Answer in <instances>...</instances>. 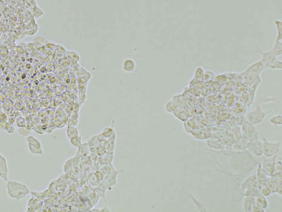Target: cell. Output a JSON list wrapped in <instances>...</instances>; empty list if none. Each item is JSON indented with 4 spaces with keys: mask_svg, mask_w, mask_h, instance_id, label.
Wrapping results in <instances>:
<instances>
[{
    "mask_svg": "<svg viewBox=\"0 0 282 212\" xmlns=\"http://www.w3.org/2000/svg\"><path fill=\"white\" fill-rule=\"evenodd\" d=\"M260 54L261 56L260 60H261L265 69L270 68L273 63L277 59V56H276L270 49L262 52L260 53Z\"/></svg>",
    "mask_w": 282,
    "mask_h": 212,
    "instance_id": "obj_8",
    "label": "cell"
},
{
    "mask_svg": "<svg viewBox=\"0 0 282 212\" xmlns=\"http://www.w3.org/2000/svg\"><path fill=\"white\" fill-rule=\"evenodd\" d=\"M207 147L209 148L214 150H223V148L220 140H214V139H208L206 141Z\"/></svg>",
    "mask_w": 282,
    "mask_h": 212,
    "instance_id": "obj_16",
    "label": "cell"
},
{
    "mask_svg": "<svg viewBox=\"0 0 282 212\" xmlns=\"http://www.w3.org/2000/svg\"><path fill=\"white\" fill-rule=\"evenodd\" d=\"M230 159V166L236 172H247L256 165V160L248 150L235 152H225L223 153Z\"/></svg>",
    "mask_w": 282,
    "mask_h": 212,
    "instance_id": "obj_1",
    "label": "cell"
},
{
    "mask_svg": "<svg viewBox=\"0 0 282 212\" xmlns=\"http://www.w3.org/2000/svg\"><path fill=\"white\" fill-rule=\"evenodd\" d=\"M263 155L270 158L278 155L281 150V142H271L266 138L262 137Z\"/></svg>",
    "mask_w": 282,
    "mask_h": 212,
    "instance_id": "obj_4",
    "label": "cell"
},
{
    "mask_svg": "<svg viewBox=\"0 0 282 212\" xmlns=\"http://www.w3.org/2000/svg\"><path fill=\"white\" fill-rule=\"evenodd\" d=\"M274 24L277 31V35L276 40L281 41L282 40V21L280 20H275Z\"/></svg>",
    "mask_w": 282,
    "mask_h": 212,
    "instance_id": "obj_25",
    "label": "cell"
},
{
    "mask_svg": "<svg viewBox=\"0 0 282 212\" xmlns=\"http://www.w3.org/2000/svg\"><path fill=\"white\" fill-rule=\"evenodd\" d=\"M15 126H14V125H12V124H10V123H7L6 126V128H5V131H6L8 133H9V134H13L15 132Z\"/></svg>",
    "mask_w": 282,
    "mask_h": 212,
    "instance_id": "obj_40",
    "label": "cell"
},
{
    "mask_svg": "<svg viewBox=\"0 0 282 212\" xmlns=\"http://www.w3.org/2000/svg\"><path fill=\"white\" fill-rule=\"evenodd\" d=\"M242 137L245 138L249 141L260 140L259 132L256 126L250 123L246 122L242 126Z\"/></svg>",
    "mask_w": 282,
    "mask_h": 212,
    "instance_id": "obj_5",
    "label": "cell"
},
{
    "mask_svg": "<svg viewBox=\"0 0 282 212\" xmlns=\"http://www.w3.org/2000/svg\"><path fill=\"white\" fill-rule=\"evenodd\" d=\"M101 211H111V209H109L108 207H104L101 209Z\"/></svg>",
    "mask_w": 282,
    "mask_h": 212,
    "instance_id": "obj_47",
    "label": "cell"
},
{
    "mask_svg": "<svg viewBox=\"0 0 282 212\" xmlns=\"http://www.w3.org/2000/svg\"><path fill=\"white\" fill-rule=\"evenodd\" d=\"M271 52L275 55L276 56H280L282 55V42L281 41H279L275 40V43L273 45V47L270 49Z\"/></svg>",
    "mask_w": 282,
    "mask_h": 212,
    "instance_id": "obj_21",
    "label": "cell"
},
{
    "mask_svg": "<svg viewBox=\"0 0 282 212\" xmlns=\"http://www.w3.org/2000/svg\"><path fill=\"white\" fill-rule=\"evenodd\" d=\"M255 205V197H246L243 202V210L245 211L249 212L251 211L252 208Z\"/></svg>",
    "mask_w": 282,
    "mask_h": 212,
    "instance_id": "obj_20",
    "label": "cell"
},
{
    "mask_svg": "<svg viewBox=\"0 0 282 212\" xmlns=\"http://www.w3.org/2000/svg\"><path fill=\"white\" fill-rule=\"evenodd\" d=\"M111 145V144L110 141L108 140L107 139H103V140H99L98 146H101V147L104 148L107 151L110 148Z\"/></svg>",
    "mask_w": 282,
    "mask_h": 212,
    "instance_id": "obj_35",
    "label": "cell"
},
{
    "mask_svg": "<svg viewBox=\"0 0 282 212\" xmlns=\"http://www.w3.org/2000/svg\"><path fill=\"white\" fill-rule=\"evenodd\" d=\"M70 143L73 147L78 148L82 144V137L81 135H79L76 137L72 138L70 139Z\"/></svg>",
    "mask_w": 282,
    "mask_h": 212,
    "instance_id": "obj_29",
    "label": "cell"
},
{
    "mask_svg": "<svg viewBox=\"0 0 282 212\" xmlns=\"http://www.w3.org/2000/svg\"><path fill=\"white\" fill-rule=\"evenodd\" d=\"M91 211H99V212H101V209L94 208V209H92V210H91Z\"/></svg>",
    "mask_w": 282,
    "mask_h": 212,
    "instance_id": "obj_48",
    "label": "cell"
},
{
    "mask_svg": "<svg viewBox=\"0 0 282 212\" xmlns=\"http://www.w3.org/2000/svg\"><path fill=\"white\" fill-rule=\"evenodd\" d=\"M28 145V150L31 153L34 154V155H41V156H43L44 155V151H43V148H37V147H33L30 145Z\"/></svg>",
    "mask_w": 282,
    "mask_h": 212,
    "instance_id": "obj_28",
    "label": "cell"
},
{
    "mask_svg": "<svg viewBox=\"0 0 282 212\" xmlns=\"http://www.w3.org/2000/svg\"><path fill=\"white\" fill-rule=\"evenodd\" d=\"M271 112V109L268 111H263L260 105H257L255 109L249 111L246 113L245 118L246 122L253 125L261 123L266 118L267 115Z\"/></svg>",
    "mask_w": 282,
    "mask_h": 212,
    "instance_id": "obj_3",
    "label": "cell"
},
{
    "mask_svg": "<svg viewBox=\"0 0 282 212\" xmlns=\"http://www.w3.org/2000/svg\"><path fill=\"white\" fill-rule=\"evenodd\" d=\"M90 147L89 146L88 143H82V145L78 148V151L77 155H79L80 157H86L90 154Z\"/></svg>",
    "mask_w": 282,
    "mask_h": 212,
    "instance_id": "obj_17",
    "label": "cell"
},
{
    "mask_svg": "<svg viewBox=\"0 0 282 212\" xmlns=\"http://www.w3.org/2000/svg\"><path fill=\"white\" fill-rule=\"evenodd\" d=\"M174 116L182 122H186L188 120V115L186 112V109L179 108L173 113Z\"/></svg>",
    "mask_w": 282,
    "mask_h": 212,
    "instance_id": "obj_19",
    "label": "cell"
},
{
    "mask_svg": "<svg viewBox=\"0 0 282 212\" xmlns=\"http://www.w3.org/2000/svg\"><path fill=\"white\" fill-rule=\"evenodd\" d=\"M270 68L273 69V70H281V69H282V62H281V60H278V59H277V60L274 62H273V64L270 66Z\"/></svg>",
    "mask_w": 282,
    "mask_h": 212,
    "instance_id": "obj_37",
    "label": "cell"
},
{
    "mask_svg": "<svg viewBox=\"0 0 282 212\" xmlns=\"http://www.w3.org/2000/svg\"><path fill=\"white\" fill-rule=\"evenodd\" d=\"M269 122L275 126H281L282 125V116L281 115H277L273 116L269 119Z\"/></svg>",
    "mask_w": 282,
    "mask_h": 212,
    "instance_id": "obj_26",
    "label": "cell"
},
{
    "mask_svg": "<svg viewBox=\"0 0 282 212\" xmlns=\"http://www.w3.org/2000/svg\"><path fill=\"white\" fill-rule=\"evenodd\" d=\"M95 176L96 177L97 180L99 183H101L104 181V179L105 178V174L101 170V171H97L95 173Z\"/></svg>",
    "mask_w": 282,
    "mask_h": 212,
    "instance_id": "obj_41",
    "label": "cell"
},
{
    "mask_svg": "<svg viewBox=\"0 0 282 212\" xmlns=\"http://www.w3.org/2000/svg\"><path fill=\"white\" fill-rule=\"evenodd\" d=\"M249 143H250V141H249L248 140H246L243 137H242L234 141L233 145H232L231 147H232V149H233L234 151H245V150H247Z\"/></svg>",
    "mask_w": 282,
    "mask_h": 212,
    "instance_id": "obj_12",
    "label": "cell"
},
{
    "mask_svg": "<svg viewBox=\"0 0 282 212\" xmlns=\"http://www.w3.org/2000/svg\"><path fill=\"white\" fill-rule=\"evenodd\" d=\"M73 165H74V158H71V159L68 160L67 162L65 163V165L63 166L64 172L65 173L69 172L72 168Z\"/></svg>",
    "mask_w": 282,
    "mask_h": 212,
    "instance_id": "obj_32",
    "label": "cell"
},
{
    "mask_svg": "<svg viewBox=\"0 0 282 212\" xmlns=\"http://www.w3.org/2000/svg\"><path fill=\"white\" fill-rule=\"evenodd\" d=\"M115 170L112 164H107L105 165L101 169V171L105 174V175H109Z\"/></svg>",
    "mask_w": 282,
    "mask_h": 212,
    "instance_id": "obj_31",
    "label": "cell"
},
{
    "mask_svg": "<svg viewBox=\"0 0 282 212\" xmlns=\"http://www.w3.org/2000/svg\"><path fill=\"white\" fill-rule=\"evenodd\" d=\"M9 167H8L7 160L0 151V179L7 182L9 175Z\"/></svg>",
    "mask_w": 282,
    "mask_h": 212,
    "instance_id": "obj_10",
    "label": "cell"
},
{
    "mask_svg": "<svg viewBox=\"0 0 282 212\" xmlns=\"http://www.w3.org/2000/svg\"><path fill=\"white\" fill-rule=\"evenodd\" d=\"M277 155L270 158H267V159L264 160L262 165H261L263 170L267 175L268 176H271L273 165H274V163L276 160Z\"/></svg>",
    "mask_w": 282,
    "mask_h": 212,
    "instance_id": "obj_11",
    "label": "cell"
},
{
    "mask_svg": "<svg viewBox=\"0 0 282 212\" xmlns=\"http://www.w3.org/2000/svg\"><path fill=\"white\" fill-rule=\"evenodd\" d=\"M260 193L264 197H268L272 193V190L270 186H263L260 188Z\"/></svg>",
    "mask_w": 282,
    "mask_h": 212,
    "instance_id": "obj_30",
    "label": "cell"
},
{
    "mask_svg": "<svg viewBox=\"0 0 282 212\" xmlns=\"http://www.w3.org/2000/svg\"><path fill=\"white\" fill-rule=\"evenodd\" d=\"M7 120H8V117L5 113L3 112L0 113V122H6Z\"/></svg>",
    "mask_w": 282,
    "mask_h": 212,
    "instance_id": "obj_45",
    "label": "cell"
},
{
    "mask_svg": "<svg viewBox=\"0 0 282 212\" xmlns=\"http://www.w3.org/2000/svg\"><path fill=\"white\" fill-rule=\"evenodd\" d=\"M6 189L8 197L16 201L25 198L31 193L27 185L15 180H8Z\"/></svg>",
    "mask_w": 282,
    "mask_h": 212,
    "instance_id": "obj_2",
    "label": "cell"
},
{
    "mask_svg": "<svg viewBox=\"0 0 282 212\" xmlns=\"http://www.w3.org/2000/svg\"><path fill=\"white\" fill-rule=\"evenodd\" d=\"M264 70H265V68L261 60H260L249 66L243 72V74L253 76H260V74Z\"/></svg>",
    "mask_w": 282,
    "mask_h": 212,
    "instance_id": "obj_6",
    "label": "cell"
},
{
    "mask_svg": "<svg viewBox=\"0 0 282 212\" xmlns=\"http://www.w3.org/2000/svg\"><path fill=\"white\" fill-rule=\"evenodd\" d=\"M178 109H179L178 106L172 100L168 101V102L165 104V109L168 113H173L175 111H176Z\"/></svg>",
    "mask_w": 282,
    "mask_h": 212,
    "instance_id": "obj_24",
    "label": "cell"
},
{
    "mask_svg": "<svg viewBox=\"0 0 282 212\" xmlns=\"http://www.w3.org/2000/svg\"><path fill=\"white\" fill-rule=\"evenodd\" d=\"M106 152H107V150H105L104 148L101 147V146H97L96 147V153H97V155L99 157L104 156L106 153Z\"/></svg>",
    "mask_w": 282,
    "mask_h": 212,
    "instance_id": "obj_42",
    "label": "cell"
},
{
    "mask_svg": "<svg viewBox=\"0 0 282 212\" xmlns=\"http://www.w3.org/2000/svg\"><path fill=\"white\" fill-rule=\"evenodd\" d=\"M122 171L115 170L111 173L105 176L103 182L105 184L108 190H111L117 183L119 174Z\"/></svg>",
    "mask_w": 282,
    "mask_h": 212,
    "instance_id": "obj_9",
    "label": "cell"
},
{
    "mask_svg": "<svg viewBox=\"0 0 282 212\" xmlns=\"http://www.w3.org/2000/svg\"><path fill=\"white\" fill-rule=\"evenodd\" d=\"M66 134H67V136L69 140L80 135L79 131L75 126H67V130H66Z\"/></svg>",
    "mask_w": 282,
    "mask_h": 212,
    "instance_id": "obj_22",
    "label": "cell"
},
{
    "mask_svg": "<svg viewBox=\"0 0 282 212\" xmlns=\"http://www.w3.org/2000/svg\"><path fill=\"white\" fill-rule=\"evenodd\" d=\"M255 205L263 210H266L269 207V203L266 197L260 193L255 197Z\"/></svg>",
    "mask_w": 282,
    "mask_h": 212,
    "instance_id": "obj_14",
    "label": "cell"
},
{
    "mask_svg": "<svg viewBox=\"0 0 282 212\" xmlns=\"http://www.w3.org/2000/svg\"><path fill=\"white\" fill-rule=\"evenodd\" d=\"M18 131L19 134L22 137H28L31 133V130L27 128L26 126L18 127Z\"/></svg>",
    "mask_w": 282,
    "mask_h": 212,
    "instance_id": "obj_34",
    "label": "cell"
},
{
    "mask_svg": "<svg viewBox=\"0 0 282 212\" xmlns=\"http://www.w3.org/2000/svg\"><path fill=\"white\" fill-rule=\"evenodd\" d=\"M258 184L259 183L258 182V180H257L256 176L253 175L250 176H249L248 179H246L243 182V183L241 185V190L243 193H245L248 189Z\"/></svg>",
    "mask_w": 282,
    "mask_h": 212,
    "instance_id": "obj_13",
    "label": "cell"
},
{
    "mask_svg": "<svg viewBox=\"0 0 282 212\" xmlns=\"http://www.w3.org/2000/svg\"><path fill=\"white\" fill-rule=\"evenodd\" d=\"M7 123H8L7 122H0V130H3V131H5V128H6V126Z\"/></svg>",
    "mask_w": 282,
    "mask_h": 212,
    "instance_id": "obj_46",
    "label": "cell"
},
{
    "mask_svg": "<svg viewBox=\"0 0 282 212\" xmlns=\"http://www.w3.org/2000/svg\"><path fill=\"white\" fill-rule=\"evenodd\" d=\"M136 63L132 59H126L123 62L122 69L125 72L132 73L136 70Z\"/></svg>",
    "mask_w": 282,
    "mask_h": 212,
    "instance_id": "obj_15",
    "label": "cell"
},
{
    "mask_svg": "<svg viewBox=\"0 0 282 212\" xmlns=\"http://www.w3.org/2000/svg\"><path fill=\"white\" fill-rule=\"evenodd\" d=\"M114 125L112 124V126L111 127H106V128H104L102 130V131L101 133L102 134V136L105 138V139H109L112 135L114 134V133L115 131L114 129Z\"/></svg>",
    "mask_w": 282,
    "mask_h": 212,
    "instance_id": "obj_23",
    "label": "cell"
},
{
    "mask_svg": "<svg viewBox=\"0 0 282 212\" xmlns=\"http://www.w3.org/2000/svg\"><path fill=\"white\" fill-rule=\"evenodd\" d=\"M247 150L255 157H261L263 155L262 141L257 140L250 141Z\"/></svg>",
    "mask_w": 282,
    "mask_h": 212,
    "instance_id": "obj_7",
    "label": "cell"
},
{
    "mask_svg": "<svg viewBox=\"0 0 282 212\" xmlns=\"http://www.w3.org/2000/svg\"><path fill=\"white\" fill-rule=\"evenodd\" d=\"M87 143H88L90 148H96L97 146H98L99 139L98 138V134H95L93 135L92 137H91L88 140Z\"/></svg>",
    "mask_w": 282,
    "mask_h": 212,
    "instance_id": "obj_27",
    "label": "cell"
},
{
    "mask_svg": "<svg viewBox=\"0 0 282 212\" xmlns=\"http://www.w3.org/2000/svg\"><path fill=\"white\" fill-rule=\"evenodd\" d=\"M15 123L16 126H18V127H24L26 126V123H25V120L22 117H19L17 118V120L15 121Z\"/></svg>",
    "mask_w": 282,
    "mask_h": 212,
    "instance_id": "obj_43",
    "label": "cell"
},
{
    "mask_svg": "<svg viewBox=\"0 0 282 212\" xmlns=\"http://www.w3.org/2000/svg\"><path fill=\"white\" fill-rule=\"evenodd\" d=\"M215 77H216V75L213 71L208 70V71H204V74L203 75L202 80L204 81H208V80H212Z\"/></svg>",
    "mask_w": 282,
    "mask_h": 212,
    "instance_id": "obj_36",
    "label": "cell"
},
{
    "mask_svg": "<svg viewBox=\"0 0 282 212\" xmlns=\"http://www.w3.org/2000/svg\"><path fill=\"white\" fill-rule=\"evenodd\" d=\"M79 123V117H72L67 122V126H76Z\"/></svg>",
    "mask_w": 282,
    "mask_h": 212,
    "instance_id": "obj_39",
    "label": "cell"
},
{
    "mask_svg": "<svg viewBox=\"0 0 282 212\" xmlns=\"http://www.w3.org/2000/svg\"><path fill=\"white\" fill-rule=\"evenodd\" d=\"M251 211L252 212H264L265 211V210H263L261 208H259L258 207H257L256 205H254L253 207L252 208Z\"/></svg>",
    "mask_w": 282,
    "mask_h": 212,
    "instance_id": "obj_44",
    "label": "cell"
},
{
    "mask_svg": "<svg viewBox=\"0 0 282 212\" xmlns=\"http://www.w3.org/2000/svg\"><path fill=\"white\" fill-rule=\"evenodd\" d=\"M204 70L201 66L197 67L194 71V78L196 79H202L204 74Z\"/></svg>",
    "mask_w": 282,
    "mask_h": 212,
    "instance_id": "obj_33",
    "label": "cell"
},
{
    "mask_svg": "<svg viewBox=\"0 0 282 212\" xmlns=\"http://www.w3.org/2000/svg\"><path fill=\"white\" fill-rule=\"evenodd\" d=\"M32 13L35 18H39V17H41L44 14L43 11L37 6H35L34 8V9H33L32 10Z\"/></svg>",
    "mask_w": 282,
    "mask_h": 212,
    "instance_id": "obj_38",
    "label": "cell"
},
{
    "mask_svg": "<svg viewBox=\"0 0 282 212\" xmlns=\"http://www.w3.org/2000/svg\"><path fill=\"white\" fill-rule=\"evenodd\" d=\"M26 141L27 143V145H30L33 147L39 148H43L42 143H41V141L38 138L34 136L29 135V136L27 137Z\"/></svg>",
    "mask_w": 282,
    "mask_h": 212,
    "instance_id": "obj_18",
    "label": "cell"
}]
</instances>
